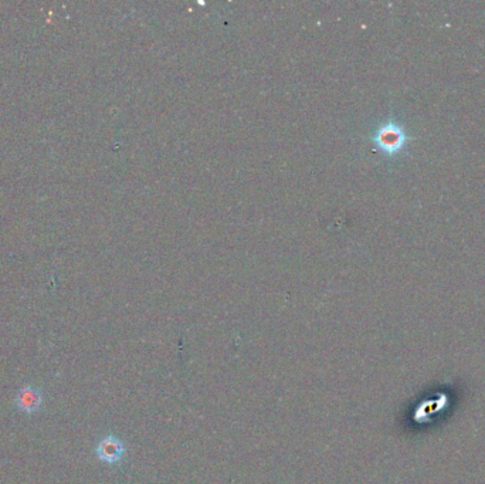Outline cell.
I'll use <instances>...</instances> for the list:
<instances>
[{"instance_id": "1", "label": "cell", "mask_w": 485, "mask_h": 484, "mask_svg": "<svg viewBox=\"0 0 485 484\" xmlns=\"http://www.w3.org/2000/svg\"><path fill=\"white\" fill-rule=\"evenodd\" d=\"M373 139L376 145L386 154H396L406 144L408 136L400 125L388 123L376 131Z\"/></svg>"}, {"instance_id": "2", "label": "cell", "mask_w": 485, "mask_h": 484, "mask_svg": "<svg viewBox=\"0 0 485 484\" xmlns=\"http://www.w3.org/2000/svg\"><path fill=\"white\" fill-rule=\"evenodd\" d=\"M125 452L127 449L124 441L116 436H107L103 440H99L95 449L98 459L110 466H115L123 461Z\"/></svg>"}, {"instance_id": "3", "label": "cell", "mask_w": 485, "mask_h": 484, "mask_svg": "<svg viewBox=\"0 0 485 484\" xmlns=\"http://www.w3.org/2000/svg\"><path fill=\"white\" fill-rule=\"evenodd\" d=\"M43 402V395L37 388L34 387H25L18 391L16 403L20 411H23L26 413H33L40 409Z\"/></svg>"}]
</instances>
